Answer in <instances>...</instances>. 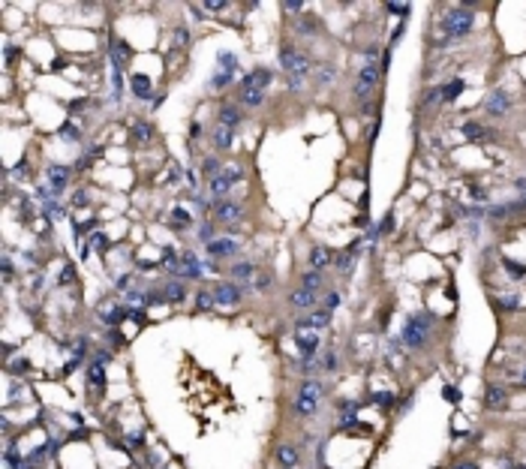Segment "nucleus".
<instances>
[{
	"label": "nucleus",
	"instance_id": "nucleus-47",
	"mask_svg": "<svg viewBox=\"0 0 526 469\" xmlns=\"http://www.w3.org/2000/svg\"><path fill=\"white\" fill-rule=\"evenodd\" d=\"M91 247L102 250V247H105V234H102V232H94V234H91Z\"/></svg>",
	"mask_w": 526,
	"mask_h": 469
},
{
	"label": "nucleus",
	"instance_id": "nucleus-11",
	"mask_svg": "<svg viewBox=\"0 0 526 469\" xmlns=\"http://www.w3.org/2000/svg\"><path fill=\"white\" fill-rule=\"evenodd\" d=\"M208 253H211L214 259L235 256V253H238V241H235V238H214V241L208 244Z\"/></svg>",
	"mask_w": 526,
	"mask_h": 469
},
{
	"label": "nucleus",
	"instance_id": "nucleus-1",
	"mask_svg": "<svg viewBox=\"0 0 526 469\" xmlns=\"http://www.w3.org/2000/svg\"><path fill=\"white\" fill-rule=\"evenodd\" d=\"M280 67L286 69V75H289V87H292V91H301L304 81H307V75H310V61H307V54L295 51L292 45H283V48H280Z\"/></svg>",
	"mask_w": 526,
	"mask_h": 469
},
{
	"label": "nucleus",
	"instance_id": "nucleus-10",
	"mask_svg": "<svg viewBox=\"0 0 526 469\" xmlns=\"http://www.w3.org/2000/svg\"><path fill=\"white\" fill-rule=\"evenodd\" d=\"M241 289H238V283H217L214 286V301L223 304V307H231V304L241 301Z\"/></svg>",
	"mask_w": 526,
	"mask_h": 469
},
{
	"label": "nucleus",
	"instance_id": "nucleus-49",
	"mask_svg": "<svg viewBox=\"0 0 526 469\" xmlns=\"http://www.w3.org/2000/svg\"><path fill=\"white\" fill-rule=\"evenodd\" d=\"M499 304H502L505 310H514V307H517V298H514V295H505V298H499Z\"/></svg>",
	"mask_w": 526,
	"mask_h": 469
},
{
	"label": "nucleus",
	"instance_id": "nucleus-34",
	"mask_svg": "<svg viewBox=\"0 0 526 469\" xmlns=\"http://www.w3.org/2000/svg\"><path fill=\"white\" fill-rule=\"evenodd\" d=\"M220 171H223V168H220V160H217V157L204 160V174H208V178H217Z\"/></svg>",
	"mask_w": 526,
	"mask_h": 469
},
{
	"label": "nucleus",
	"instance_id": "nucleus-22",
	"mask_svg": "<svg viewBox=\"0 0 526 469\" xmlns=\"http://www.w3.org/2000/svg\"><path fill=\"white\" fill-rule=\"evenodd\" d=\"M241 118H244V114L238 111V105H220V124H223V127H231V130H235V127L241 124Z\"/></svg>",
	"mask_w": 526,
	"mask_h": 469
},
{
	"label": "nucleus",
	"instance_id": "nucleus-3",
	"mask_svg": "<svg viewBox=\"0 0 526 469\" xmlns=\"http://www.w3.org/2000/svg\"><path fill=\"white\" fill-rule=\"evenodd\" d=\"M319 397H322V385L316 382V379H307L304 385H301V391H298V397H295V409H298V415H313L316 412V406H319Z\"/></svg>",
	"mask_w": 526,
	"mask_h": 469
},
{
	"label": "nucleus",
	"instance_id": "nucleus-32",
	"mask_svg": "<svg viewBox=\"0 0 526 469\" xmlns=\"http://www.w3.org/2000/svg\"><path fill=\"white\" fill-rule=\"evenodd\" d=\"M463 133H466V138H469V141H481V138H484V133H487V130H484V127H481V124H475V121H469V124H466V127H463Z\"/></svg>",
	"mask_w": 526,
	"mask_h": 469
},
{
	"label": "nucleus",
	"instance_id": "nucleus-33",
	"mask_svg": "<svg viewBox=\"0 0 526 469\" xmlns=\"http://www.w3.org/2000/svg\"><path fill=\"white\" fill-rule=\"evenodd\" d=\"M231 277H238V280H250V277H253V265H250V262H238V265L231 268Z\"/></svg>",
	"mask_w": 526,
	"mask_h": 469
},
{
	"label": "nucleus",
	"instance_id": "nucleus-55",
	"mask_svg": "<svg viewBox=\"0 0 526 469\" xmlns=\"http://www.w3.org/2000/svg\"><path fill=\"white\" fill-rule=\"evenodd\" d=\"M325 367H328V370H334V367H337V355H334V352H331L328 358H325Z\"/></svg>",
	"mask_w": 526,
	"mask_h": 469
},
{
	"label": "nucleus",
	"instance_id": "nucleus-7",
	"mask_svg": "<svg viewBox=\"0 0 526 469\" xmlns=\"http://www.w3.org/2000/svg\"><path fill=\"white\" fill-rule=\"evenodd\" d=\"M238 181H241V168H238V166H226L217 178H211V181H208V190H211V196H226Z\"/></svg>",
	"mask_w": 526,
	"mask_h": 469
},
{
	"label": "nucleus",
	"instance_id": "nucleus-46",
	"mask_svg": "<svg viewBox=\"0 0 526 469\" xmlns=\"http://www.w3.org/2000/svg\"><path fill=\"white\" fill-rule=\"evenodd\" d=\"M313 27H316V21H313V18H304V21L298 24V34H313Z\"/></svg>",
	"mask_w": 526,
	"mask_h": 469
},
{
	"label": "nucleus",
	"instance_id": "nucleus-21",
	"mask_svg": "<svg viewBox=\"0 0 526 469\" xmlns=\"http://www.w3.org/2000/svg\"><path fill=\"white\" fill-rule=\"evenodd\" d=\"M331 265V250H325V247H313L310 250V268L313 271H322Z\"/></svg>",
	"mask_w": 526,
	"mask_h": 469
},
{
	"label": "nucleus",
	"instance_id": "nucleus-26",
	"mask_svg": "<svg viewBox=\"0 0 526 469\" xmlns=\"http://www.w3.org/2000/svg\"><path fill=\"white\" fill-rule=\"evenodd\" d=\"M184 295H187V292H184V286H181V283H165V289H163V298H165V301L181 304V301H184Z\"/></svg>",
	"mask_w": 526,
	"mask_h": 469
},
{
	"label": "nucleus",
	"instance_id": "nucleus-4",
	"mask_svg": "<svg viewBox=\"0 0 526 469\" xmlns=\"http://www.w3.org/2000/svg\"><path fill=\"white\" fill-rule=\"evenodd\" d=\"M238 78V57L231 51H223L220 61H217V72L211 75V87L214 91H223L226 84H231Z\"/></svg>",
	"mask_w": 526,
	"mask_h": 469
},
{
	"label": "nucleus",
	"instance_id": "nucleus-30",
	"mask_svg": "<svg viewBox=\"0 0 526 469\" xmlns=\"http://www.w3.org/2000/svg\"><path fill=\"white\" fill-rule=\"evenodd\" d=\"M87 382H91V388H102V382H105V373H102V364H91V370H87Z\"/></svg>",
	"mask_w": 526,
	"mask_h": 469
},
{
	"label": "nucleus",
	"instance_id": "nucleus-29",
	"mask_svg": "<svg viewBox=\"0 0 526 469\" xmlns=\"http://www.w3.org/2000/svg\"><path fill=\"white\" fill-rule=\"evenodd\" d=\"M151 133H154V130H151V124H141V121H138V124H132V138H135L138 144H148V141H151Z\"/></svg>",
	"mask_w": 526,
	"mask_h": 469
},
{
	"label": "nucleus",
	"instance_id": "nucleus-23",
	"mask_svg": "<svg viewBox=\"0 0 526 469\" xmlns=\"http://www.w3.org/2000/svg\"><path fill=\"white\" fill-rule=\"evenodd\" d=\"M463 91H466V81H463V78H454V81L442 84V102H454Z\"/></svg>",
	"mask_w": 526,
	"mask_h": 469
},
{
	"label": "nucleus",
	"instance_id": "nucleus-51",
	"mask_svg": "<svg viewBox=\"0 0 526 469\" xmlns=\"http://www.w3.org/2000/svg\"><path fill=\"white\" fill-rule=\"evenodd\" d=\"M72 277H75V268H72V265H66V268H64V274H61V283H69Z\"/></svg>",
	"mask_w": 526,
	"mask_h": 469
},
{
	"label": "nucleus",
	"instance_id": "nucleus-15",
	"mask_svg": "<svg viewBox=\"0 0 526 469\" xmlns=\"http://www.w3.org/2000/svg\"><path fill=\"white\" fill-rule=\"evenodd\" d=\"M130 91L138 97V100H148L151 94H154V87H151V78L144 75V72H135L130 78Z\"/></svg>",
	"mask_w": 526,
	"mask_h": 469
},
{
	"label": "nucleus",
	"instance_id": "nucleus-25",
	"mask_svg": "<svg viewBox=\"0 0 526 469\" xmlns=\"http://www.w3.org/2000/svg\"><path fill=\"white\" fill-rule=\"evenodd\" d=\"M277 460H280L283 466H295V463H298L295 445H289V442H286V445H280V448H277Z\"/></svg>",
	"mask_w": 526,
	"mask_h": 469
},
{
	"label": "nucleus",
	"instance_id": "nucleus-48",
	"mask_svg": "<svg viewBox=\"0 0 526 469\" xmlns=\"http://www.w3.org/2000/svg\"><path fill=\"white\" fill-rule=\"evenodd\" d=\"M211 304H214V295H208V292H201V295H198V310H208Z\"/></svg>",
	"mask_w": 526,
	"mask_h": 469
},
{
	"label": "nucleus",
	"instance_id": "nucleus-44",
	"mask_svg": "<svg viewBox=\"0 0 526 469\" xmlns=\"http://www.w3.org/2000/svg\"><path fill=\"white\" fill-rule=\"evenodd\" d=\"M334 75H337V72H334V69H331L328 64H325V67L319 69V81H322V84H331V81H334Z\"/></svg>",
	"mask_w": 526,
	"mask_h": 469
},
{
	"label": "nucleus",
	"instance_id": "nucleus-18",
	"mask_svg": "<svg viewBox=\"0 0 526 469\" xmlns=\"http://www.w3.org/2000/svg\"><path fill=\"white\" fill-rule=\"evenodd\" d=\"M241 84H253V87H259V91H265L268 84H271V69H265V67H256Z\"/></svg>",
	"mask_w": 526,
	"mask_h": 469
},
{
	"label": "nucleus",
	"instance_id": "nucleus-31",
	"mask_svg": "<svg viewBox=\"0 0 526 469\" xmlns=\"http://www.w3.org/2000/svg\"><path fill=\"white\" fill-rule=\"evenodd\" d=\"M358 253H361V241H355V244H352V247H349V250H346V253L337 259V268H349V262H352Z\"/></svg>",
	"mask_w": 526,
	"mask_h": 469
},
{
	"label": "nucleus",
	"instance_id": "nucleus-2",
	"mask_svg": "<svg viewBox=\"0 0 526 469\" xmlns=\"http://www.w3.org/2000/svg\"><path fill=\"white\" fill-rule=\"evenodd\" d=\"M472 21H475V15H472V9L469 6H454V9H448L445 15H442V34L445 36H466L469 31H472Z\"/></svg>",
	"mask_w": 526,
	"mask_h": 469
},
{
	"label": "nucleus",
	"instance_id": "nucleus-5",
	"mask_svg": "<svg viewBox=\"0 0 526 469\" xmlns=\"http://www.w3.org/2000/svg\"><path fill=\"white\" fill-rule=\"evenodd\" d=\"M427 316H412L406 325H403V343L409 349H421L424 340H427Z\"/></svg>",
	"mask_w": 526,
	"mask_h": 469
},
{
	"label": "nucleus",
	"instance_id": "nucleus-56",
	"mask_svg": "<svg viewBox=\"0 0 526 469\" xmlns=\"http://www.w3.org/2000/svg\"><path fill=\"white\" fill-rule=\"evenodd\" d=\"M187 184H190V190H196V171H187Z\"/></svg>",
	"mask_w": 526,
	"mask_h": 469
},
{
	"label": "nucleus",
	"instance_id": "nucleus-52",
	"mask_svg": "<svg viewBox=\"0 0 526 469\" xmlns=\"http://www.w3.org/2000/svg\"><path fill=\"white\" fill-rule=\"evenodd\" d=\"M198 238H201L204 244H211V241H214V238H211V226H201V229H198Z\"/></svg>",
	"mask_w": 526,
	"mask_h": 469
},
{
	"label": "nucleus",
	"instance_id": "nucleus-50",
	"mask_svg": "<svg viewBox=\"0 0 526 469\" xmlns=\"http://www.w3.org/2000/svg\"><path fill=\"white\" fill-rule=\"evenodd\" d=\"M382 232H394V214H385V223H382Z\"/></svg>",
	"mask_w": 526,
	"mask_h": 469
},
{
	"label": "nucleus",
	"instance_id": "nucleus-60",
	"mask_svg": "<svg viewBox=\"0 0 526 469\" xmlns=\"http://www.w3.org/2000/svg\"><path fill=\"white\" fill-rule=\"evenodd\" d=\"M514 469H526V466H514Z\"/></svg>",
	"mask_w": 526,
	"mask_h": 469
},
{
	"label": "nucleus",
	"instance_id": "nucleus-59",
	"mask_svg": "<svg viewBox=\"0 0 526 469\" xmlns=\"http://www.w3.org/2000/svg\"><path fill=\"white\" fill-rule=\"evenodd\" d=\"M454 469H478V463H457Z\"/></svg>",
	"mask_w": 526,
	"mask_h": 469
},
{
	"label": "nucleus",
	"instance_id": "nucleus-38",
	"mask_svg": "<svg viewBox=\"0 0 526 469\" xmlns=\"http://www.w3.org/2000/svg\"><path fill=\"white\" fill-rule=\"evenodd\" d=\"M442 397H445V400L448 403H460V388H451V385H445V388H442Z\"/></svg>",
	"mask_w": 526,
	"mask_h": 469
},
{
	"label": "nucleus",
	"instance_id": "nucleus-58",
	"mask_svg": "<svg viewBox=\"0 0 526 469\" xmlns=\"http://www.w3.org/2000/svg\"><path fill=\"white\" fill-rule=\"evenodd\" d=\"M472 196H475V199H484V196H487V193H484V190H481V187H472Z\"/></svg>",
	"mask_w": 526,
	"mask_h": 469
},
{
	"label": "nucleus",
	"instance_id": "nucleus-28",
	"mask_svg": "<svg viewBox=\"0 0 526 469\" xmlns=\"http://www.w3.org/2000/svg\"><path fill=\"white\" fill-rule=\"evenodd\" d=\"M301 286L310 289V292H319V289H322V274H319V271H307L304 280H301Z\"/></svg>",
	"mask_w": 526,
	"mask_h": 469
},
{
	"label": "nucleus",
	"instance_id": "nucleus-39",
	"mask_svg": "<svg viewBox=\"0 0 526 469\" xmlns=\"http://www.w3.org/2000/svg\"><path fill=\"white\" fill-rule=\"evenodd\" d=\"M322 304H325V310H328V313H331V310H337V307H340V292H328Z\"/></svg>",
	"mask_w": 526,
	"mask_h": 469
},
{
	"label": "nucleus",
	"instance_id": "nucleus-35",
	"mask_svg": "<svg viewBox=\"0 0 526 469\" xmlns=\"http://www.w3.org/2000/svg\"><path fill=\"white\" fill-rule=\"evenodd\" d=\"M61 138H66V141H78V138H81V133H78L72 124H64V127H61Z\"/></svg>",
	"mask_w": 526,
	"mask_h": 469
},
{
	"label": "nucleus",
	"instance_id": "nucleus-24",
	"mask_svg": "<svg viewBox=\"0 0 526 469\" xmlns=\"http://www.w3.org/2000/svg\"><path fill=\"white\" fill-rule=\"evenodd\" d=\"M181 271H184L190 280H196L198 274H201V265H198L196 253H184V256H181Z\"/></svg>",
	"mask_w": 526,
	"mask_h": 469
},
{
	"label": "nucleus",
	"instance_id": "nucleus-9",
	"mask_svg": "<svg viewBox=\"0 0 526 469\" xmlns=\"http://www.w3.org/2000/svg\"><path fill=\"white\" fill-rule=\"evenodd\" d=\"M69 174H72V168H69V166H57V163H54V166H48V171H45V181H48L51 193H64Z\"/></svg>",
	"mask_w": 526,
	"mask_h": 469
},
{
	"label": "nucleus",
	"instance_id": "nucleus-57",
	"mask_svg": "<svg viewBox=\"0 0 526 469\" xmlns=\"http://www.w3.org/2000/svg\"><path fill=\"white\" fill-rule=\"evenodd\" d=\"M256 286H259V289H268V286H271V280H268V277H259V280H256Z\"/></svg>",
	"mask_w": 526,
	"mask_h": 469
},
{
	"label": "nucleus",
	"instance_id": "nucleus-20",
	"mask_svg": "<svg viewBox=\"0 0 526 469\" xmlns=\"http://www.w3.org/2000/svg\"><path fill=\"white\" fill-rule=\"evenodd\" d=\"M313 304H316V292H310V289H304V286L292 292V307H298V310H310Z\"/></svg>",
	"mask_w": 526,
	"mask_h": 469
},
{
	"label": "nucleus",
	"instance_id": "nucleus-45",
	"mask_svg": "<svg viewBox=\"0 0 526 469\" xmlns=\"http://www.w3.org/2000/svg\"><path fill=\"white\" fill-rule=\"evenodd\" d=\"M301 9H304L301 0H283V12H292V15H295V12H301Z\"/></svg>",
	"mask_w": 526,
	"mask_h": 469
},
{
	"label": "nucleus",
	"instance_id": "nucleus-16",
	"mask_svg": "<svg viewBox=\"0 0 526 469\" xmlns=\"http://www.w3.org/2000/svg\"><path fill=\"white\" fill-rule=\"evenodd\" d=\"M331 322V313L328 310H313L304 322H298V328H313V331H319V328H325Z\"/></svg>",
	"mask_w": 526,
	"mask_h": 469
},
{
	"label": "nucleus",
	"instance_id": "nucleus-62",
	"mask_svg": "<svg viewBox=\"0 0 526 469\" xmlns=\"http://www.w3.org/2000/svg\"><path fill=\"white\" fill-rule=\"evenodd\" d=\"M160 469H165V466H160Z\"/></svg>",
	"mask_w": 526,
	"mask_h": 469
},
{
	"label": "nucleus",
	"instance_id": "nucleus-43",
	"mask_svg": "<svg viewBox=\"0 0 526 469\" xmlns=\"http://www.w3.org/2000/svg\"><path fill=\"white\" fill-rule=\"evenodd\" d=\"M505 268L511 271V274H514V280H520V277H523L526 274V268L523 265H517V262H511V259H505Z\"/></svg>",
	"mask_w": 526,
	"mask_h": 469
},
{
	"label": "nucleus",
	"instance_id": "nucleus-42",
	"mask_svg": "<svg viewBox=\"0 0 526 469\" xmlns=\"http://www.w3.org/2000/svg\"><path fill=\"white\" fill-rule=\"evenodd\" d=\"M229 3L226 0H208V3H201V9H208V12H220V9H226Z\"/></svg>",
	"mask_w": 526,
	"mask_h": 469
},
{
	"label": "nucleus",
	"instance_id": "nucleus-14",
	"mask_svg": "<svg viewBox=\"0 0 526 469\" xmlns=\"http://www.w3.org/2000/svg\"><path fill=\"white\" fill-rule=\"evenodd\" d=\"M127 64H130V48H127L124 39H114V42H111V67L121 72Z\"/></svg>",
	"mask_w": 526,
	"mask_h": 469
},
{
	"label": "nucleus",
	"instance_id": "nucleus-27",
	"mask_svg": "<svg viewBox=\"0 0 526 469\" xmlns=\"http://www.w3.org/2000/svg\"><path fill=\"white\" fill-rule=\"evenodd\" d=\"M505 397H508V394H505L499 385H490V388H487V406H490V409H502V406H505Z\"/></svg>",
	"mask_w": 526,
	"mask_h": 469
},
{
	"label": "nucleus",
	"instance_id": "nucleus-8",
	"mask_svg": "<svg viewBox=\"0 0 526 469\" xmlns=\"http://www.w3.org/2000/svg\"><path fill=\"white\" fill-rule=\"evenodd\" d=\"M295 343H298V349H301L304 358H316V352H319V337L313 334L310 328H298Z\"/></svg>",
	"mask_w": 526,
	"mask_h": 469
},
{
	"label": "nucleus",
	"instance_id": "nucleus-54",
	"mask_svg": "<svg viewBox=\"0 0 526 469\" xmlns=\"http://www.w3.org/2000/svg\"><path fill=\"white\" fill-rule=\"evenodd\" d=\"M72 201H75V204H78V208H81V204H84V201H87V193H84V190H78V193H75V196H72Z\"/></svg>",
	"mask_w": 526,
	"mask_h": 469
},
{
	"label": "nucleus",
	"instance_id": "nucleus-17",
	"mask_svg": "<svg viewBox=\"0 0 526 469\" xmlns=\"http://www.w3.org/2000/svg\"><path fill=\"white\" fill-rule=\"evenodd\" d=\"M231 144H235V130H231V127H223V124H217V127H214V148L226 151V148H231Z\"/></svg>",
	"mask_w": 526,
	"mask_h": 469
},
{
	"label": "nucleus",
	"instance_id": "nucleus-40",
	"mask_svg": "<svg viewBox=\"0 0 526 469\" xmlns=\"http://www.w3.org/2000/svg\"><path fill=\"white\" fill-rule=\"evenodd\" d=\"M373 403H376V406H391L394 397H391L388 391H376V394H373Z\"/></svg>",
	"mask_w": 526,
	"mask_h": 469
},
{
	"label": "nucleus",
	"instance_id": "nucleus-53",
	"mask_svg": "<svg viewBox=\"0 0 526 469\" xmlns=\"http://www.w3.org/2000/svg\"><path fill=\"white\" fill-rule=\"evenodd\" d=\"M3 277H6V280L12 277V262H9V256H3Z\"/></svg>",
	"mask_w": 526,
	"mask_h": 469
},
{
	"label": "nucleus",
	"instance_id": "nucleus-36",
	"mask_svg": "<svg viewBox=\"0 0 526 469\" xmlns=\"http://www.w3.org/2000/svg\"><path fill=\"white\" fill-rule=\"evenodd\" d=\"M171 223H174V229H181L184 223H190V214L181 211V208H174V211H171Z\"/></svg>",
	"mask_w": 526,
	"mask_h": 469
},
{
	"label": "nucleus",
	"instance_id": "nucleus-61",
	"mask_svg": "<svg viewBox=\"0 0 526 469\" xmlns=\"http://www.w3.org/2000/svg\"><path fill=\"white\" fill-rule=\"evenodd\" d=\"M283 469H292V466H283Z\"/></svg>",
	"mask_w": 526,
	"mask_h": 469
},
{
	"label": "nucleus",
	"instance_id": "nucleus-41",
	"mask_svg": "<svg viewBox=\"0 0 526 469\" xmlns=\"http://www.w3.org/2000/svg\"><path fill=\"white\" fill-rule=\"evenodd\" d=\"M385 9H388V12H394V15H400V18H403V15H409V6H406V3H385Z\"/></svg>",
	"mask_w": 526,
	"mask_h": 469
},
{
	"label": "nucleus",
	"instance_id": "nucleus-13",
	"mask_svg": "<svg viewBox=\"0 0 526 469\" xmlns=\"http://www.w3.org/2000/svg\"><path fill=\"white\" fill-rule=\"evenodd\" d=\"M244 214V208L238 204V201H220L217 208H214V217L220 220V223H231V220H238Z\"/></svg>",
	"mask_w": 526,
	"mask_h": 469
},
{
	"label": "nucleus",
	"instance_id": "nucleus-37",
	"mask_svg": "<svg viewBox=\"0 0 526 469\" xmlns=\"http://www.w3.org/2000/svg\"><path fill=\"white\" fill-rule=\"evenodd\" d=\"M163 265H168L171 271H178V253H174L171 247H165V250H163Z\"/></svg>",
	"mask_w": 526,
	"mask_h": 469
},
{
	"label": "nucleus",
	"instance_id": "nucleus-12",
	"mask_svg": "<svg viewBox=\"0 0 526 469\" xmlns=\"http://www.w3.org/2000/svg\"><path fill=\"white\" fill-rule=\"evenodd\" d=\"M238 100H241V105H247V108H259V105L265 102V91L253 87V84H241Z\"/></svg>",
	"mask_w": 526,
	"mask_h": 469
},
{
	"label": "nucleus",
	"instance_id": "nucleus-6",
	"mask_svg": "<svg viewBox=\"0 0 526 469\" xmlns=\"http://www.w3.org/2000/svg\"><path fill=\"white\" fill-rule=\"evenodd\" d=\"M379 81V67H376V51H370L367 54V64H364V69L358 72V84H355V97H367L370 91H373V84Z\"/></svg>",
	"mask_w": 526,
	"mask_h": 469
},
{
	"label": "nucleus",
	"instance_id": "nucleus-19",
	"mask_svg": "<svg viewBox=\"0 0 526 469\" xmlns=\"http://www.w3.org/2000/svg\"><path fill=\"white\" fill-rule=\"evenodd\" d=\"M508 94H502V91H493L490 97H487V111L490 114H505L508 111Z\"/></svg>",
	"mask_w": 526,
	"mask_h": 469
}]
</instances>
